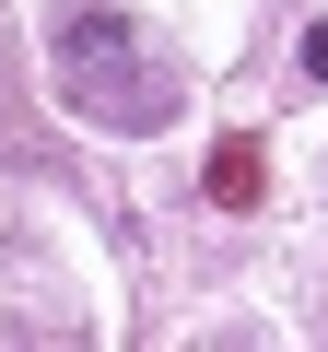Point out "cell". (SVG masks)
<instances>
[{"label": "cell", "instance_id": "2", "mask_svg": "<svg viewBox=\"0 0 328 352\" xmlns=\"http://www.w3.org/2000/svg\"><path fill=\"white\" fill-rule=\"evenodd\" d=\"M258 188H270V153L235 129V141H211V200L223 212H258Z\"/></svg>", "mask_w": 328, "mask_h": 352}, {"label": "cell", "instance_id": "1", "mask_svg": "<svg viewBox=\"0 0 328 352\" xmlns=\"http://www.w3.org/2000/svg\"><path fill=\"white\" fill-rule=\"evenodd\" d=\"M59 94L94 129H164L176 118V71H164L129 36V12H106V0H71L59 12Z\"/></svg>", "mask_w": 328, "mask_h": 352}, {"label": "cell", "instance_id": "3", "mask_svg": "<svg viewBox=\"0 0 328 352\" xmlns=\"http://www.w3.org/2000/svg\"><path fill=\"white\" fill-rule=\"evenodd\" d=\"M305 71H316V82H328V24H305Z\"/></svg>", "mask_w": 328, "mask_h": 352}]
</instances>
